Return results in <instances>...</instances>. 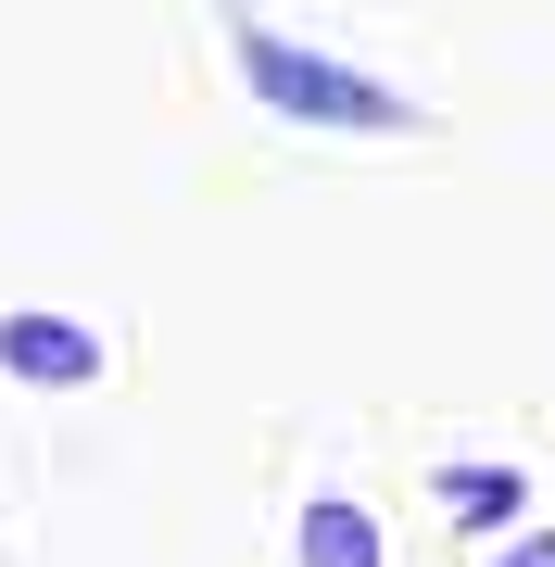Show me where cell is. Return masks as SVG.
I'll return each instance as SVG.
<instances>
[{"label":"cell","instance_id":"4","mask_svg":"<svg viewBox=\"0 0 555 567\" xmlns=\"http://www.w3.org/2000/svg\"><path fill=\"white\" fill-rule=\"evenodd\" d=\"M442 505H454V517H480V529L517 517V466H454V480H442Z\"/></svg>","mask_w":555,"mask_h":567},{"label":"cell","instance_id":"5","mask_svg":"<svg viewBox=\"0 0 555 567\" xmlns=\"http://www.w3.org/2000/svg\"><path fill=\"white\" fill-rule=\"evenodd\" d=\"M505 567H555V529H517V555Z\"/></svg>","mask_w":555,"mask_h":567},{"label":"cell","instance_id":"1","mask_svg":"<svg viewBox=\"0 0 555 567\" xmlns=\"http://www.w3.org/2000/svg\"><path fill=\"white\" fill-rule=\"evenodd\" d=\"M240 89L266 114H290V126H341V140H404V126H417L404 89L353 76V63H329V51L278 39V25H240Z\"/></svg>","mask_w":555,"mask_h":567},{"label":"cell","instance_id":"3","mask_svg":"<svg viewBox=\"0 0 555 567\" xmlns=\"http://www.w3.org/2000/svg\"><path fill=\"white\" fill-rule=\"evenodd\" d=\"M304 567H379V517L367 505H304Z\"/></svg>","mask_w":555,"mask_h":567},{"label":"cell","instance_id":"2","mask_svg":"<svg viewBox=\"0 0 555 567\" xmlns=\"http://www.w3.org/2000/svg\"><path fill=\"white\" fill-rule=\"evenodd\" d=\"M0 365H13L25 391H89V379H102V341H89L76 316H39V303H25V316H0Z\"/></svg>","mask_w":555,"mask_h":567}]
</instances>
